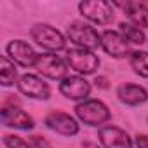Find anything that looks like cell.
<instances>
[{
	"mask_svg": "<svg viewBox=\"0 0 148 148\" xmlns=\"http://www.w3.org/2000/svg\"><path fill=\"white\" fill-rule=\"evenodd\" d=\"M73 112H75V117L80 124L89 127H98V125L103 127V124H106L112 119L110 108L101 99H94V98L77 103Z\"/></svg>",
	"mask_w": 148,
	"mask_h": 148,
	"instance_id": "6da1fadb",
	"label": "cell"
},
{
	"mask_svg": "<svg viewBox=\"0 0 148 148\" xmlns=\"http://www.w3.org/2000/svg\"><path fill=\"white\" fill-rule=\"evenodd\" d=\"M30 37L32 40L42 47L45 52H59L66 51V37L54 26L47 23H37L30 28Z\"/></svg>",
	"mask_w": 148,
	"mask_h": 148,
	"instance_id": "7a4b0ae2",
	"label": "cell"
},
{
	"mask_svg": "<svg viewBox=\"0 0 148 148\" xmlns=\"http://www.w3.org/2000/svg\"><path fill=\"white\" fill-rule=\"evenodd\" d=\"M66 38L75 47L94 51L101 47V33L86 21H73L66 26Z\"/></svg>",
	"mask_w": 148,
	"mask_h": 148,
	"instance_id": "3957f363",
	"label": "cell"
},
{
	"mask_svg": "<svg viewBox=\"0 0 148 148\" xmlns=\"http://www.w3.org/2000/svg\"><path fill=\"white\" fill-rule=\"evenodd\" d=\"M64 61H66L68 68H71L80 77L92 75L101 64V61H99V58L96 56L94 51H87V49H80V47L66 49Z\"/></svg>",
	"mask_w": 148,
	"mask_h": 148,
	"instance_id": "277c9868",
	"label": "cell"
},
{
	"mask_svg": "<svg viewBox=\"0 0 148 148\" xmlns=\"http://www.w3.org/2000/svg\"><path fill=\"white\" fill-rule=\"evenodd\" d=\"M38 75L42 79H49V80H63L64 77H68V64L66 61L54 54V52H42L37 58V63L33 66Z\"/></svg>",
	"mask_w": 148,
	"mask_h": 148,
	"instance_id": "5b68a950",
	"label": "cell"
},
{
	"mask_svg": "<svg viewBox=\"0 0 148 148\" xmlns=\"http://www.w3.org/2000/svg\"><path fill=\"white\" fill-rule=\"evenodd\" d=\"M79 11L84 16V19H87L89 23L98 25V26L110 25L115 18L113 4L105 2V0H86V2H80Z\"/></svg>",
	"mask_w": 148,
	"mask_h": 148,
	"instance_id": "8992f818",
	"label": "cell"
},
{
	"mask_svg": "<svg viewBox=\"0 0 148 148\" xmlns=\"http://www.w3.org/2000/svg\"><path fill=\"white\" fill-rule=\"evenodd\" d=\"M16 87L23 96L32 98V99L47 101L51 98V86L40 75H35V73H23Z\"/></svg>",
	"mask_w": 148,
	"mask_h": 148,
	"instance_id": "52a82bcc",
	"label": "cell"
},
{
	"mask_svg": "<svg viewBox=\"0 0 148 148\" xmlns=\"http://www.w3.org/2000/svg\"><path fill=\"white\" fill-rule=\"evenodd\" d=\"M44 124L47 129L54 131L56 134H61V136H77L80 132V124L75 117H71L70 113H64V112H59V110H52L45 115L44 119Z\"/></svg>",
	"mask_w": 148,
	"mask_h": 148,
	"instance_id": "ba28073f",
	"label": "cell"
},
{
	"mask_svg": "<svg viewBox=\"0 0 148 148\" xmlns=\"http://www.w3.org/2000/svg\"><path fill=\"white\" fill-rule=\"evenodd\" d=\"M61 96H64L66 99L70 101H86L89 99V94H91V84L86 80V77H80V75H68L64 77L59 86H58Z\"/></svg>",
	"mask_w": 148,
	"mask_h": 148,
	"instance_id": "9c48e42d",
	"label": "cell"
},
{
	"mask_svg": "<svg viewBox=\"0 0 148 148\" xmlns=\"http://www.w3.org/2000/svg\"><path fill=\"white\" fill-rule=\"evenodd\" d=\"M101 49L115 59L129 58L132 54L131 44L120 35L119 30H105L101 32Z\"/></svg>",
	"mask_w": 148,
	"mask_h": 148,
	"instance_id": "30bf717a",
	"label": "cell"
},
{
	"mask_svg": "<svg viewBox=\"0 0 148 148\" xmlns=\"http://www.w3.org/2000/svg\"><path fill=\"white\" fill-rule=\"evenodd\" d=\"M98 139L103 148H134V139L119 125H103L98 129Z\"/></svg>",
	"mask_w": 148,
	"mask_h": 148,
	"instance_id": "8fae6325",
	"label": "cell"
},
{
	"mask_svg": "<svg viewBox=\"0 0 148 148\" xmlns=\"http://www.w3.org/2000/svg\"><path fill=\"white\" fill-rule=\"evenodd\" d=\"M5 56L12 63H16L18 66H21V68H32V66H35L37 58H38V54L35 52V49L28 42L19 40V38L18 40H11L5 45Z\"/></svg>",
	"mask_w": 148,
	"mask_h": 148,
	"instance_id": "7c38bea8",
	"label": "cell"
},
{
	"mask_svg": "<svg viewBox=\"0 0 148 148\" xmlns=\"http://www.w3.org/2000/svg\"><path fill=\"white\" fill-rule=\"evenodd\" d=\"M0 117H2V124L5 127H12V129H19V131H32L35 127L33 117L30 113H26L23 108L2 106Z\"/></svg>",
	"mask_w": 148,
	"mask_h": 148,
	"instance_id": "4fadbf2b",
	"label": "cell"
},
{
	"mask_svg": "<svg viewBox=\"0 0 148 148\" xmlns=\"http://www.w3.org/2000/svg\"><path fill=\"white\" fill-rule=\"evenodd\" d=\"M113 7H120L124 11V14L127 16L129 23L146 30L148 28V7L143 2H132V0H127V2H113Z\"/></svg>",
	"mask_w": 148,
	"mask_h": 148,
	"instance_id": "5bb4252c",
	"label": "cell"
},
{
	"mask_svg": "<svg viewBox=\"0 0 148 148\" xmlns=\"http://www.w3.org/2000/svg\"><path fill=\"white\" fill-rule=\"evenodd\" d=\"M117 98L127 106H139L148 101V91L139 84L124 82L117 87Z\"/></svg>",
	"mask_w": 148,
	"mask_h": 148,
	"instance_id": "9a60e30c",
	"label": "cell"
},
{
	"mask_svg": "<svg viewBox=\"0 0 148 148\" xmlns=\"http://www.w3.org/2000/svg\"><path fill=\"white\" fill-rule=\"evenodd\" d=\"M19 73H18V64L12 63L7 56H0V82L4 87L16 86L19 80Z\"/></svg>",
	"mask_w": 148,
	"mask_h": 148,
	"instance_id": "2e32d148",
	"label": "cell"
},
{
	"mask_svg": "<svg viewBox=\"0 0 148 148\" xmlns=\"http://www.w3.org/2000/svg\"><path fill=\"white\" fill-rule=\"evenodd\" d=\"M119 32H120V35L132 45H143L145 42H146V33H145V30H141V28H138V26H134V25H131V23H125V21H122L120 25H119Z\"/></svg>",
	"mask_w": 148,
	"mask_h": 148,
	"instance_id": "e0dca14e",
	"label": "cell"
},
{
	"mask_svg": "<svg viewBox=\"0 0 148 148\" xmlns=\"http://www.w3.org/2000/svg\"><path fill=\"white\" fill-rule=\"evenodd\" d=\"M129 64L136 75L148 79V52L146 51H139V49L132 51V54L129 56Z\"/></svg>",
	"mask_w": 148,
	"mask_h": 148,
	"instance_id": "ac0fdd59",
	"label": "cell"
},
{
	"mask_svg": "<svg viewBox=\"0 0 148 148\" xmlns=\"http://www.w3.org/2000/svg\"><path fill=\"white\" fill-rule=\"evenodd\" d=\"M4 146L5 148H32V145L26 139H23L21 136H16V134H5Z\"/></svg>",
	"mask_w": 148,
	"mask_h": 148,
	"instance_id": "d6986e66",
	"label": "cell"
},
{
	"mask_svg": "<svg viewBox=\"0 0 148 148\" xmlns=\"http://www.w3.org/2000/svg\"><path fill=\"white\" fill-rule=\"evenodd\" d=\"M28 143L32 145V148H52L51 143H49V139L44 138V136H40V134L30 136V138H28Z\"/></svg>",
	"mask_w": 148,
	"mask_h": 148,
	"instance_id": "ffe728a7",
	"label": "cell"
},
{
	"mask_svg": "<svg viewBox=\"0 0 148 148\" xmlns=\"http://www.w3.org/2000/svg\"><path fill=\"white\" fill-rule=\"evenodd\" d=\"M2 106H9V108H21V99H19V96H16V94H7V96L4 98Z\"/></svg>",
	"mask_w": 148,
	"mask_h": 148,
	"instance_id": "44dd1931",
	"label": "cell"
},
{
	"mask_svg": "<svg viewBox=\"0 0 148 148\" xmlns=\"http://www.w3.org/2000/svg\"><path fill=\"white\" fill-rule=\"evenodd\" d=\"M134 146L136 148H148V134H136L134 136Z\"/></svg>",
	"mask_w": 148,
	"mask_h": 148,
	"instance_id": "7402d4cb",
	"label": "cell"
},
{
	"mask_svg": "<svg viewBox=\"0 0 148 148\" xmlns=\"http://www.w3.org/2000/svg\"><path fill=\"white\" fill-rule=\"evenodd\" d=\"M94 86H96L98 89H103V91H106V89L110 87V80H108L106 77H103V75H98V77L94 79Z\"/></svg>",
	"mask_w": 148,
	"mask_h": 148,
	"instance_id": "603a6c76",
	"label": "cell"
},
{
	"mask_svg": "<svg viewBox=\"0 0 148 148\" xmlns=\"http://www.w3.org/2000/svg\"><path fill=\"white\" fill-rule=\"evenodd\" d=\"M80 145H82V148H103L98 141H92V139H84Z\"/></svg>",
	"mask_w": 148,
	"mask_h": 148,
	"instance_id": "cb8c5ba5",
	"label": "cell"
}]
</instances>
